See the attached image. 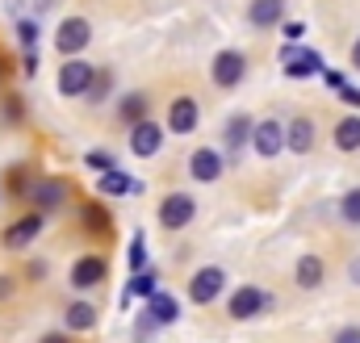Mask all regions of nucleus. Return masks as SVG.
Wrapping results in <instances>:
<instances>
[{
  "instance_id": "1",
  "label": "nucleus",
  "mask_w": 360,
  "mask_h": 343,
  "mask_svg": "<svg viewBox=\"0 0 360 343\" xmlns=\"http://www.w3.org/2000/svg\"><path fill=\"white\" fill-rule=\"evenodd\" d=\"M193 218H197V197H188V193H168V197L160 201V226H164V231H184Z\"/></svg>"
},
{
  "instance_id": "2",
  "label": "nucleus",
  "mask_w": 360,
  "mask_h": 343,
  "mask_svg": "<svg viewBox=\"0 0 360 343\" xmlns=\"http://www.w3.org/2000/svg\"><path fill=\"white\" fill-rule=\"evenodd\" d=\"M92 76H96V67H92L89 59L72 55V59L59 67V92H63V96H89Z\"/></svg>"
},
{
  "instance_id": "3",
  "label": "nucleus",
  "mask_w": 360,
  "mask_h": 343,
  "mask_svg": "<svg viewBox=\"0 0 360 343\" xmlns=\"http://www.w3.org/2000/svg\"><path fill=\"white\" fill-rule=\"evenodd\" d=\"M281 63H285V76L289 80H310L323 72V55L319 51H302V46H281Z\"/></svg>"
},
{
  "instance_id": "4",
  "label": "nucleus",
  "mask_w": 360,
  "mask_h": 343,
  "mask_svg": "<svg viewBox=\"0 0 360 343\" xmlns=\"http://www.w3.org/2000/svg\"><path fill=\"white\" fill-rule=\"evenodd\" d=\"M222 289H226V272L222 268H197L193 276H188V297L197 302V306H210L214 297H222Z\"/></svg>"
},
{
  "instance_id": "5",
  "label": "nucleus",
  "mask_w": 360,
  "mask_h": 343,
  "mask_svg": "<svg viewBox=\"0 0 360 343\" xmlns=\"http://www.w3.org/2000/svg\"><path fill=\"white\" fill-rule=\"evenodd\" d=\"M92 42V25L89 17H63V25H59V34H55V46H59V55H80L84 46Z\"/></svg>"
},
{
  "instance_id": "6",
  "label": "nucleus",
  "mask_w": 360,
  "mask_h": 343,
  "mask_svg": "<svg viewBox=\"0 0 360 343\" xmlns=\"http://www.w3.org/2000/svg\"><path fill=\"white\" fill-rule=\"evenodd\" d=\"M210 76H214L218 88H235L243 76H248V55H243V51H218Z\"/></svg>"
},
{
  "instance_id": "7",
  "label": "nucleus",
  "mask_w": 360,
  "mask_h": 343,
  "mask_svg": "<svg viewBox=\"0 0 360 343\" xmlns=\"http://www.w3.org/2000/svg\"><path fill=\"white\" fill-rule=\"evenodd\" d=\"M269 302H272V293H264V289H256V285H243V289H235L231 293V318H256L260 310H269Z\"/></svg>"
},
{
  "instance_id": "8",
  "label": "nucleus",
  "mask_w": 360,
  "mask_h": 343,
  "mask_svg": "<svg viewBox=\"0 0 360 343\" xmlns=\"http://www.w3.org/2000/svg\"><path fill=\"white\" fill-rule=\"evenodd\" d=\"M160 147H164V126H155V122H147V117L130 126V151H134L139 160H151Z\"/></svg>"
},
{
  "instance_id": "9",
  "label": "nucleus",
  "mask_w": 360,
  "mask_h": 343,
  "mask_svg": "<svg viewBox=\"0 0 360 343\" xmlns=\"http://www.w3.org/2000/svg\"><path fill=\"white\" fill-rule=\"evenodd\" d=\"M222 168H226V155H222V151H214V147H197V151L188 155V176H193V180H201V184L218 180Z\"/></svg>"
},
{
  "instance_id": "10",
  "label": "nucleus",
  "mask_w": 360,
  "mask_h": 343,
  "mask_svg": "<svg viewBox=\"0 0 360 343\" xmlns=\"http://www.w3.org/2000/svg\"><path fill=\"white\" fill-rule=\"evenodd\" d=\"M30 201H34L38 209H55V205H63V201H68V180H59V176L30 180Z\"/></svg>"
},
{
  "instance_id": "11",
  "label": "nucleus",
  "mask_w": 360,
  "mask_h": 343,
  "mask_svg": "<svg viewBox=\"0 0 360 343\" xmlns=\"http://www.w3.org/2000/svg\"><path fill=\"white\" fill-rule=\"evenodd\" d=\"M252 147H256V155H264V160L281 155V147H285V126L272 122V117L256 122V130H252Z\"/></svg>"
},
{
  "instance_id": "12",
  "label": "nucleus",
  "mask_w": 360,
  "mask_h": 343,
  "mask_svg": "<svg viewBox=\"0 0 360 343\" xmlns=\"http://www.w3.org/2000/svg\"><path fill=\"white\" fill-rule=\"evenodd\" d=\"M197 122H201V109H197L193 96H176V101L168 105V130H172V134H193Z\"/></svg>"
},
{
  "instance_id": "13",
  "label": "nucleus",
  "mask_w": 360,
  "mask_h": 343,
  "mask_svg": "<svg viewBox=\"0 0 360 343\" xmlns=\"http://www.w3.org/2000/svg\"><path fill=\"white\" fill-rule=\"evenodd\" d=\"M38 235H42V214H25V218H17V222L4 231V247H8V252H21V247H30Z\"/></svg>"
},
{
  "instance_id": "14",
  "label": "nucleus",
  "mask_w": 360,
  "mask_h": 343,
  "mask_svg": "<svg viewBox=\"0 0 360 343\" xmlns=\"http://www.w3.org/2000/svg\"><path fill=\"white\" fill-rule=\"evenodd\" d=\"M105 272H109V264L101 256H80L72 264V285H76V289H96V285L105 280Z\"/></svg>"
},
{
  "instance_id": "15",
  "label": "nucleus",
  "mask_w": 360,
  "mask_h": 343,
  "mask_svg": "<svg viewBox=\"0 0 360 343\" xmlns=\"http://www.w3.org/2000/svg\"><path fill=\"white\" fill-rule=\"evenodd\" d=\"M252 130H256V122H252L248 113H235V117L226 122V130H222V147H226V155H231V160L243 151V143L252 138Z\"/></svg>"
},
{
  "instance_id": "16",
  "label": "nucleus",
  "mask_w": 360,
  "mask_h": 343,
  "mask_svg": "<svg viewBox=\"0 0 360 343\" xmlns=\"http://www.w3.org/2000/svg\"><path fill=\"white\" fill-rule=\"evenodd\" d=\"M281 17H285V0H252V4H248V21H252L256 30L281 25Z\"/></svg>"
},
{
  "instance_id": "17",
  "label": "nucleus",
  "mask_w": 360,
  "mask_h": 343,
  "mask_svg": "<svg viewBox=\"0 0 360 343\" xmlns=\"http://www.w3.org/2000/svg\"><path fill=\"white\" fill-rule=\"evenodd\" d=\"M285 147L297 151V155H306V151L314 147V122H310V117H293V122L285 126Z\"/></svg>"
},
{
  "instance_id": "18",
  "label": "nucleus",
  "mask_w": 360,
  "mask_h": 343,
  "mask_svg": "<svg viewBox=\"0 0 360 343\" xmlns=\"http://www.w3.org/2000/svg\"><path fill=\"white\" fill-rule=\"evenodd\" d=\"M96 193H101V197H126V193H143V184H139L134 176H126V172L113 168L96 180Z\"/></svg>"
},
{
  "instance_id": "19",
  "label": "nucleus",
  "mask_w": 360,
  "mask_h": 343,
  "mask_svg": "<svg viewBox=\"0 0 360 343\" xmlns=\"http://www.w3.org/2000/svg\"><path fill=\"white\" fill-rule=\"evenodd\" d=\"M63 323H68V331H92V327H96V306L84 302V297H76V302L68 306Z\"/></svg>"
},
{
  "instance_id": "20",
  "label": "nucleus",
  "mask_w": 360,
  "mask_h": 343,
  "mask_svg": "<svg viewBox=\"0 0 360 343\" xmlns=\"http://www.w3.org/2000/svg\"><path fill=\"white\" fill-rule=\"evenodd\" d=\"M147 310L160 318V327H168V323H176L180 318V306H176V297H172L168 289H155V293L147 297Z\"/></svg>"
},
{
  "instance_id": "21",
  "label": "nucleus",
  "mask_w": 360,
  "mask_h": 343,
  "mask_svg": "<svg viewBox=\"0 0 360 343\" xmlns=\"http://www.w3.org/2000/svg\"><path fill=\"white\" fill-rule=\"evenodd\" d=\"M155 289H160V285H155L151 272H130V280H126V289H122V310H130L134 297H151Z\"/></svg>"
},
{
  "instance_id": "22",
  "label": "nucleus",
  "mask_w": 360,
  "mask_h": 343,
  "mask_svg": "<svg viewBox=\"0 0 360 343\" xmlns=\"http://www.w3.org/2000/svg\"><path fill=\"white\" fill-rule=\"evenodd\" d=\"M323 272H327V268H323L319 256H302L297 268H293V280H297L302 289H319V285H323Z\"/></svg>"
},
{
  "instance_id": "23",
  "label": "nucleus",
  "mask_w": 360,
  "mask_h": 343,
  "mask_svg": "<svg viewBox=\"0 0 360 343\" xmlns=\"http://www.w3.org/2000/svg\"><path fill=\"white\" fill-rule=\"evenodd\" d=\"M335 147L340 151H360V117H344L335 126Z\"/></svg>"
},
{
  "instance_id": "24",
  "label": "nucleus",
  "mask_w": 360,
  "mask_h": 343,
  "mask_svg": "<svg viewBox=\"0 0 360 343\" xmlns=\"http://www.w3.org/2000/svg\"><path fill=\"white\" fill-rule=\"evenodd\" d=\"M117 113H122L130 126H134V122H143V117H147V96H143V92H126V96H122V105H117Z\"/></svg>"
},
{
  "instance_id": "25",
  "label": "nucleus",
  "mask_w": 360,
  "mask_h": 343,
  "mask_svg": "<svg viewBox=\"0 0 360 343\" xmlns=\"http://www.w3.org/2000/svg\"><path fill=\"white\" fill-rule=\"evenodd\" d=\"M84 231L89 235H113V222H109V214L92 201V205H84Z\"/></svg>"
},
{
  "instance_id": "26",
  "label": "nucleus",
  "mask_w": 360,
  "mask_h": 343,
  "mask_svg": "<svg viewBox=\"0 0 360 343\" xmlns=\"http://www.w3.org/2000/svg\"><path fill=\"white\" fill-rule=\"evenodd\" d=\"M126 264H130V272H147V239H143V231H134L130 252H126Z\"/></svg>"
},
{
  "instance_id": "27",
  "label": "nucleus",
  "mask_w": 360,
  "mask_h": 343,
  "mask_svg": "<svg viewBox=\"0 0 360 343\" xmlns=\"http://www.w3.org/2000/svg\"><path fill=\"white\" fill-rule=\"evenodd\" d=\"M155 331H160V318H155V314H151V310H147V314H139V318H134V339H139V343L155 339Z\"/></svg>"
},
{
  "instance_id": "28",
  "label": "nucleus",
  "mask_w": 360,
  "mask_h": 343,
  "mask_svg": "<svg viewBox=\"0 0 360 343\" xmlns=\"http://www.w3.org/2000/svg\"><path fill=\"white\" fill-rule=\"evenodd\" d=\"M84 164H89V168L96 172V176H105V172L117 168V160H113L109 151H89V155H84Z\"/></svg>"
},
{
  "instance_id": "29",
  "label": "nucleus",
  "mask_w": 360,
  "mask_h": 343,
  "mask_svg": "<svg viewBox=\"0 0 360 343\" xmlns=\"http://www.w3.org/2000/svg\"><path fill=\"white\" fill-rule=\"evenodd\" d=\"M340 214H344V222H352V226H360V188H352L344 201H340Z\"/></svg>"
},
{
  "instance_id": "30",
  "label": "nucleus",
  "mask_w": 360,
  "mask_h": 343,
  "mask_svg": "<svg viewBox=\"0 0 360 343\" xmlns=\"http://www.w3.org/2000/svg\"><path fill=\"white\" fill-rule=\"evenodd\" d=\"M109 88H113V72H96L92 76V88H89V101H105Z\"/></svg>"
},
{
  "instance_id": "31",
  "label": "nucleus",
  "mask_w": 360,
  "mask_h": 343,
  "mask_svg": "<svg viewBox=\"0 0 360 343\" xmlns=\"http://www.w3.org/2000/svg\"><path fill=\"white\" fill-rule=\"evenodd\" d=\"M17 42H21L25 51H34V42H38V21H17Z\"/></svg>"
},
{
  "instance_id": "32",
  "label": "nucleus",
  "mask_w": 360,
  "mask_h": 343,
  "mask_svg": "<svg viewBox=\"0 0 360 343\" xmlns=\"http://www.w3.org/2000/svg\"><path fill=\"white\" fill-rule=\"evenodd\" d=\"M281 34H285L289 42H297V38L306 34V21H281Z\"/></svg>"
},
{
  "instance_id": "33",
  "label": "nucleus",
  "mask_w": 360,
  "mask_h": 343,
  "mask_svg": "<svg viewBox=\"0 0 360 343\" xmlns=\"http://www.w3.org/2000/svg\"><path fill=\"white\" fill-rule=\"evenodd\" d=\"M340 101H344V105H356V109H360V88L344 84V88H340Z\"/></svg>"
},
{
  "instance_id": "34",
  "label": "nucleus",
  "mask_w": 360,
  "mask_h": 343,
  "mask_svg": "<svg viewBox=\"0 0 360 343\" xmlns=\"http://www.w3.org/2000/svg\"><path fill=\"white\" fill-rule=\"evenodd\" d=\"M21 72H25V76H38V55H34V51H25V59H21Z\"/></svg>"
},
{
  "instance_id": "35",
  "label": "nucleus",
  "mask_w": 360,
  "mask_h": 343,
  "mask_svg": "<svg viewBox=\"0 0 360 343\" xmlns=\"http://www.w3.org/2000/svg\"><path fill=\"white\" fill-rule=\"evenodd\" d=\"M335 343H360V327H344V331L335 335Z\"/></svg>"
},
{
  "instance_id": "36",
  "label": "nucleus",
  "mask_w": 360,
  "mask_h": 343,
  "mask_svg": "<svg viewBox=\"0 0 360 343\" xmlns=\"http://www.w3.org/2000/svg\"><path fill=\"white\" fill-rule=\"evenodd\" d=\"M323 80H327V88H335V92H340L344 84H348V80H344L340 72H323Z\"/></svg>"
},
{
  "instance_id": "37",
  "label": "nucleus",
  "mask_w": 360,
  "mask_h": 343,
  "mask_svg": "<svg viewBox=\"0 0 360 343\" xmlns=\"http://www.w3.org/2000/svg\"><path fill=\"white\" fill-rule=\"evenodd\" d=\"M42 343H68V335H63V331H55V335H46Z\"/></svg>"
},
{
  "instance_id": "38",
  "label": "nucleus",
  "mask_w": 360,
  "mask_h": 343,
  "mask_svg": "<svg viewBox=\"0 0 360 343\" xmlns=\"http://www.w3.org/2000/svg\"><path fill=\"white\" fill-rule=\"evenodd\" d=\"M352 67L360 72V38H356V46H352Z\"/></svg>"
},
{
  "instance_id": "39",
  "label": "nucleus",
  "mask_w": 360,
  "mask_h": 343,
  "mask_svg": "<svg viewBox=\"0 0 360 343\" xmlns=\"http://www.w3.org/2000/svg\"><path fill=\"white\" fill-rule=\"evenodd\" d=\"M352 280L360 285V259H352Z\"/></svg>"
}]
</instances>
